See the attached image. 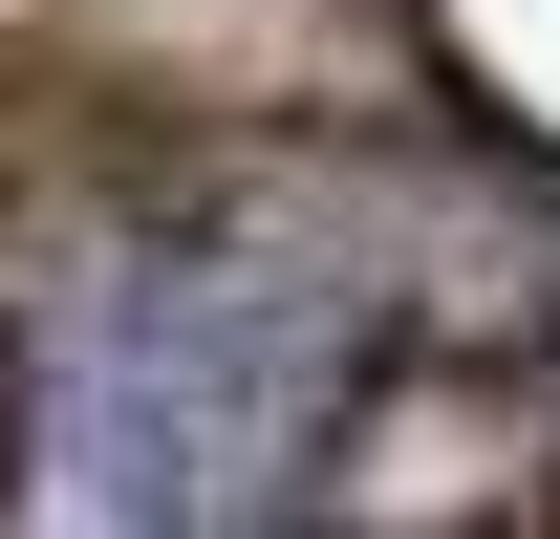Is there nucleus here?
Instances as JSON below:
<instances>
[{
  "label": "nucleus",
  "mask_w": 560,
  "mask_h": 539,
  "mask_svg": "<svg viewBox=\"0 0 560 539\" xmlns=\"http://www.w3.org/2000/svg\"><path fill=\"white\" fill-rule=\"evenodd\" d=\"M388 324L410 302L346 260L151 238L0 345V454L22 496H86V518H280L324 496L302 454H346V410L388 389Z\"/></svg>",
  "instance_id": "nucleus-1"
}]
</instances>
